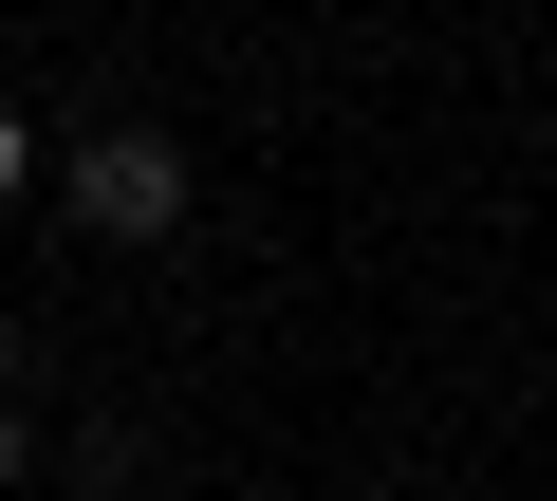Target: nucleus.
<instances>
[{"instance_id": "7ed1b4c3", "label": "nucleus", "mask_w": 557, "mask_h": 501, "mask_svg": "<svg viewBox=\"0 0 557 501\" xmlns=\"http://www.w3.org/2000/svg\"><path fill=\"white\" fill-rule=\"evenodd\" d=\"M20 464H38V446H20V390H0V501H20Z\"/></svg>"}, {"instance_id": "f03ea898", "label": "nucleus", "mask_w": 557, "mask_h": 501, "mask_svg": "<svg viewBox=\"0 0 557 501\" xmlns=\"http://www.w3.org/2000/svg\"><path fill=\"white\" fill-rule=\"evenodd\" d=\"M38 149H57L38 112H0V204H20V186H38Z\"/></svg>"}, {"instance_id": "20e7f679", "label": "nucleus", "mask_w": 557, "mask_h": 501, "mask_svg": "<svg viewBox=\"0 0 557 501\" xmlns=\"http://www.w3.org/2000/svg\"><path fill=\"white\" fill-rule=\"evenodd\" d=\"M0 390H20V316H0Z\"/></svg>"}, {"instance_id": "f257e3e1", "label": "nucleus", "mask_w": 557, "mask_h": 501, "mask_svg": "<svg viewBox=\"0 0 557 501\" xmlns=\"http://www.w3.org/2000/svg\"><path fill=\"white\" fill-rule=\"evenodd\" d=\"M57 204H75L94 241H168V223H186V149H168V130H75Z\"/></svg>"}]
</instances>
